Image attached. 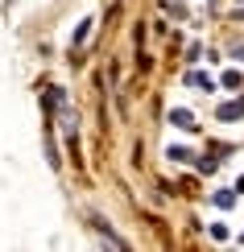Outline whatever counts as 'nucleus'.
<instances>
[{"label": "nucleus", "mask_w": 244, "mask_h": 252, "mask_svg": "<svg viewBox=\"0 0 244 252\" xmlns=\"http://www.w3.org/2000/svg\"><path fill=\"white\" fill-rule=\"evenodd\" d=\"M240 112H244V99L240 103H224V108H219V120H236Z\"/></svg>", "instance_id": "1"}, {"label": "nucleus", "mask_w": 244, "mask_h": 252, "mask_svg": "<svg viewBox=\"0 0 244 252\" xmlns=\"http://www.w3.org/2000/svg\"><path fill=\"white\" fill-rule=\"evenodd\" d=\"M174 124L178 128H195V124H190V112H174Z\"/></svg>", "instance_id": "2"}, {"label": "nucleus", "mask_w": 244, "mask_h": 252, "mask_svg": "<svg viewBox=\"0 0 244 252\" xmlns=\"http://www.w3.org/2000/svg\"><path fill=\"white\" fill-rule=\"evenodd\" d=\"M190 83H195V87H207V91H211V87H215V83H211L207 75H190Z\"/></svg>", "instance_id": "3"}, {"label": "nucleus", "mask_w": 244, "mask_h": 252, "mask_svg": "<svg viewBox=\"0 0 244 252\" xmlns=\"http://www.w3.org/2000/svg\"><path fill=\"white\" fill-rule=\"evenodd\" d=\"M232 198H236L232 190H219V194H215V203H219V207H232Z\"/></svg>", "instance_id": "4"}]
</instances>
